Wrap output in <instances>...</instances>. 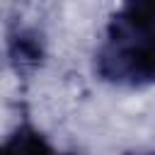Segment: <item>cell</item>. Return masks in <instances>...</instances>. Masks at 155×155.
Listing matches in <instances>:
<instances>
[{
    "mask_svg": "<svg viewBox=\"0 0 155 155\" xmlns=\"http://www.w3.org/2000/svg\"><path fill=\"white\" fill-rule=\"evenodd\" d=\"M0 155H58V153L36 128L19 126L0 143Z\"/></svg>",
    "mask_w": 155,
    "mask_h": 155,
    "instance_id": "cell-2",
    "label": "cell"
},
{
    "mask_svg": "<svg viewBox=\"0 0 155 155\" xmlns=\"http://www.w3.org/2000/svg\"><path fill=\"white\" fill-rule=\"evenodd\" d=\"M97 70L114 85L155 82V0L128 2L116 10L97 51Z\"/></svg>",
    "mask_w": 155,
    "mask_h": 155,
    "instance_id": "cell-1",
    "label": "cell"
},
{
    "mask_svg": "<svg viewBox=\"0 0 155 155\" xmlns=\"http://www.w3.org/2000/svg\"><path fill=\"white\" fill-rule=\"evenodd\" d=\"M140 155H155V153H140Z\"/></svg>",
    "mask_w": 155,
    "mask_h": 155,
    "instance_id": "cell-3",
    "label": "cell"
}]
</instances>
